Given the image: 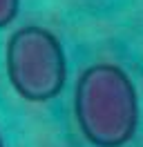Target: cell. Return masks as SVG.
<instances>
[{"instance_id":"1","label":"cell","mask_w":143,"mask_h":147,"mask_svg":"<svg viewBox=\"0 0 143 147\" xmlns=\"http://www.w3.org/2000/svg\"><path fill=\"white\" fill-rule=\"evenodd\" d=\"M139 94L134 80L114 63H96L76 80L74 118L94 147H123L139 127Z\"/></svg>"},{"instance_id":"2","label":"cell","mask_w":143,"mask_h":147,"mask_svg":"<svg viewBox=\"0 0 143 147\" xmlns=\"http://www.w3.org/2000/svg\"><path fill=\"white\" fill-rule=\"evenodd\" d=\"M5 67L14 92L29 102L56 98L67 80V60L61 40L38 25H25L9 36Z\"/></svg>"},{"instance_id":"3","label":"cell","mask_w":143,"mask_h":147,"mask_svg":"<svg viewBox=\"0 0 143 147\" xmlns=\"http://www.w3.org/2000/svg\"><path fill=\"white\" fill-rule=\"evenodd\" d=\"M18 7H20V0H0V29L16 20Z\"/></svg>"},{"instance_id":"4","label":"cell","mask_w":143,"mask_h":147,"mask_svg":"<svg viewBox=\"0 0 143 147\" xmlns=\"http://www.w3.org/2000/svg\"><path fill=\"white\" fill-rule=\"evenodd\" d=\"M0 147H5V143H2V136H0Z\"/></svg>"}]
</instances>
